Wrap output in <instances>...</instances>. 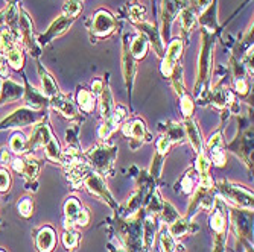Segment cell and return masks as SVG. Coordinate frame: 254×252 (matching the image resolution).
<instances>
[{
  "label": "cell",
  "instance_id": "26",
  "mask_svg": "<svg viewBox=\"0 0 254 252\" xmlns=\"http://www.w3.org/2000/svg\"><path fill=\"white\" fill-rule=\"evenodd\" d=\"M135 28H138V31H140L146 37V40L151 43L157 56L163 58V55H165V41H163V38H161V34H160V31L157 29V26L154 25V23L143 21V23H138V25H135Z\"/></svg>",
  "mask_w": 254,
  "mask_h": 252
},
{
  "label": "cell",
  "instance_id": "8",
  "mask_svg": "<svg viewBox=\"0 0 254 252\" xmlns=\"http://www.w3.org/2000/svg\"><path fill=\"white\" fill-rule=\"evenodd\" d=\"M9 164L15 173L21 175L23 179H25V189L28 192L35 193L38 190V176L43 166L40 159L35 155L26 153L21 156H15Z\"/></svg>",
  "mask_w": 254,
  "mask_h": 252
},
{
  "label": "cell",
  "instance_id": "24",
  "mask_svg": "<svg viewBox=\"0 0 254 252\" xmlns=\"http://www.w3.org/2000/svg\"><path fill=\"white\" fill-rule=\"evenodd\" d=\"M122 73L125 79V85L131 98V91L134 85V78H135V59L132 58L129 52V37H124V46H122Z\"/></svg>",
  "mask_w": 254,
  "mask_h": 252
},
{
  "label": "cell",
  "instance_id": "27",
  "mask_svg": "<svg viewBox=\"0 0 254 252\" xmlns=\"http://www.w3.org/2000/svg\"><path fill=\"white\" fill-rule=\"evenodd\" d=\"M168 226V231L171 233V236L178 242L181 239H184L186 236H193L199 231V225L195 223L192 219H188V217H178L175 222H172L171 225H166Z\"/></svg>",
  "mask_w": 254,
  "mask_h": 252
},
{
  "label": "cell",
  "instance_id": "59",
  "mask_svg": "<svg viewBox=\"0 0 254 252\" xmlns=\"http://www.w3.org/2000/svg\"><path fill=\"white\" fill-rule=\"evenodd\" d=\"M0 252H8L6 249H3V248H0Z\"/></svg>",
  "mask_w": 254,
  "mask_h": 252
},
{
  "label": "cell",
  "instance_id": "60",
  "mask_svg": "<svg viewBox=\"0 0 254 252\" xmlns=\"http://www.w3.org/2000/svg\"><path fill=\"white\" fill-rule=\"evenodd\" d=\"M14 2V0H8V3H12Z\"/></svg>",
  "mask_w": 254,
  "mask_h": 252
},
{
  "label": "cell",
  "instance_id": "57",
  "mask_svg": "<svg viewBox=\"0 0 254 252\" xmlns=\"http://www.w3.org/2000/svg\"><path fill=\"white\" fill-rule=\"evenodd\" d=\"M5 58H3V53H2V50H0V61H3Z\"/></svg>",
  "mask_w": 254,
  "mask_h": 252
},
{
  "label": "cell",
  "instance_id": "61",
  "mask_svg": "<svg viewBox=\"0 0 254 252\" xmlns=\"http://www.w3.org/2000/svg\"><path fill=\"white\" fill-rule=\"evenodd\" d=\"M14 2H17V0H14Z\"/></svg>",
  "mask_w": 254,
  "mask_h": 252
},
{
  "label": "cell",
  "instance_id": "50",
  "mask_svg": "<svg viewBox=\"0 0 254 252\" xmlns=\"http://www.w3.org/2000/svg\"><path fill=\"white\" fill-rule=\"evenodd\" d=\"M90 219H91L90 210H88L87 207H84L82 211L79 213L76 222H75V228H76V230H82V228H87L88 223H90Z\"/></svg>",
  "mask_w": 254,
  "mask_h": 252
},
{
  "label": "cell",
  "instance_id": "11",
  "mask_svg": "<svg viewBox=\"0 0 254 252\" xmlns=\"http://www.w3.org/2000/svg\"><path fill=\"white\" fill-rule=\"evenodd\" d=\"M48 117L44 111H35L29 106H21L12 111L8 117L0 120V131H8L14 128H26L31 125H37Z\"/></svg>",
  "mask_w": 254,
  "mask_h": 252
},
{
  "label": "cell",
  "instance_id": "37",
  "mask_svg": "<svg viewBox=\"0 0 254 252\" xmlns=\"http://www.w3.org/2000/svg\"><path fill=\"white\" fill-rule=\"evenodd\" d=\"M158 246L160 252H177V240L168 231V226L161 223L158 228Z\"/></svg>",
  "mask_w": 254,
  "mask_h": 252
},
{
  "label": "cell",
  "instance_id": "49",
  "mask_svg": "<svg viewBox=\"0 0 254 252\" xmlns=\"http://www.w3.org/2000/svg\"><path fill=\"white\" fill-rule=\"evenodd\" d=\"M12 186V176L6 167H0V193H8Z\"/></svg>",
  "mask_w": 254,
  "mask_h": 252
},
{
  "label": "cell",
  "instance_id": "9",
  "mask_svg": "<svg viewBox=\"0 0 254 252\" xmlns=\"http://www.w3.org/2000/svg\"><path fill=\"white\" fill-rule=\"evenodd\" d=\"M0 50H2L3 58L9 67H12L14 70H21L25 65V53L21 49V41L6 28L0 31Z\"/></svg>",
  "mask_w": 254,
  "mask_h": 252
},
{
  "label": "cell",
  "instance_id": "41",
  "mask_svg": "<svg viewBox=\"0 0 254 252\" xmlns=\"http://www.w3.org/2000/svg\"><path fill=\"white\" fill-rule=\"evenodd\" d=\"M198 173L195 172V169H189L186 173H184L180 179V186H181V192L184 195L190 196L195 190V187L198 186Z\"/></svg>",
  "mask_w": 254,
  "mask_h": 252
},
{
  "label": "cell",
  "instance_id": "38",
  "mask_svg": "<svg viewBox=\"0 0 254 252\" xmlns=\"http://www.w3.org/2000/svg\"><path fill=\"white\" fill-rule=\"evenodd\" d=\"M61 242H63V246L67 252H76L79 242H81V234L78 233L76 228H68V230L63 231Z\"/></svg>",
  "mask_w": 254,
  "mask_h": 252
},
{
  "label": "cell",
  "instance_id": "42",
  "mask_svg": "<svg viewBox=\"0 0 254 252\" xmlns=\"http://www.w3.org/2000/svg\"><path fill=\"white\" fill-rule=\"evenodd\" d=\"M157 217H158V220L163 223V225H171L172 222H175L180 217V214H178L177 208L174 207V205L169 201H165L163 210H161V213Z\"/></svg>",
  "mask_w": 254,
  "mask_h": 252
},
{
  "label": "cell",
  "instance_id": "44",
  "mask_svg": "<svg viewBox=\"0 0 254 252\" xmlns=\"http://www.w3.org/2000/svg\"><path fill=\"white\" fill-rule=\"evenodd\" d=\"M169 79H172V87L175 90V93L178 95V98H181L184 93H186V90H184V78H183L181 64H177V67L174 68V72H172Z\"/></svg>",
  "mask_w": 254,
  "mask_h": 252
},
{
  "label": "cell",
  "instance_id": "7",
  "mask_svg": "<svg viewBox=\"0 0 254 252\" xmlns=\"http://www.w3.org/2000/svg\"><path fill=\"white\" fill-rule=\"evenodd\" d=\"M224 149L233 152L250 170H253V128L248 117H242L238 135L230 143L224 145Z\"/></svg>",
  "mask_w": 254,
  "mask_h": 252
},
{
  "label": "cell",
  "instance_id": "33",
  "mask_svg": "<svg viewBox=\"0 0 254 252\" xmlns=\"http://www.w3.org/2000/svg\"><path fill=\"white\" fill-rule=\"evenodd\" d=\"M196 21H198V11L195 8V5H192V2L183 8L180 12V23H181V29L183 34H190L193 31V28L196 26Z\"/></svg>",
  "mask_w": 254,
  "mask_h": 252
},
{
  "label": "cell",
  "instance_id": "47",
  "mask_svg": "<svg viewBox=\"0 0 254 252\" xmlns=\"http://www.w3.org/2000/svg\"><path fill=\"white\" fill-rule=\"evenodd\" d=\"M180 109L183 112V116L184 117H192V114H193V109H195V102L193 99L188 95V93H184L181 98H180Z\"/></svg>",
  "mask_w": 254,
  "mask_h": 252
},
{
  "label": "cell",
  "instance_id": "40",
  "mask_svg": "<svg viewBox=\"0 0 254 252\" xmlns=\"http://www.w3.org/2000/svg\"><path fill=\"white\" fill-rule=\"evenodd\" d=\"M76 103L84 112H91L96 106V96L90 90L81 88L76 95Z\"/></svg>",
  "mask_w": 254,
  "mask_h": 252
},
{
  "label": "cell",
  "instance_id": "53",
  "mask_svg": "<svg viewBox=\"0 0 254 252\" xmlns=\"http://www.w3.org/2000/svg\"><path fill=\"white\" fill-rule=\"evenodd\" d=\"M107 248H108V252H127L119 240H110L107 243Z\"/></svg>",
  "mask_w": 254,
  "mask_h": 252
},
{
  "label": "cell",
  "instance_id": "16",
  "mask_svg": "<svg viewBox=\"0 0 254 252\" xmlns=\"http://www.w3.org/2000/svg\"><path fill=\"white\" fill-rule=\"evenodd\" d=\"M163 6H161V34H163V41L169 38V29L175 18L180 15L181 9L186 8L190 0H161Z\"/></svg>",
  "mask_w": 254,
  "mask_h": 252
},
{
  "label": "cell",
  "instance_id": "6",
  "mask_svg": "<svg viewBox=\"0 0 254 252\" xmlns=\"http://www.w3.org/2000/svg\"><path fill=\"white\" fill-rule=\"evenodd\" d=\"M209 223L213 233V249L212 252H225L227 239H228V208L227 203L218 196L215 201V207L212 210Z\"/></svg>",
  "mask_w": 254,
  "mask_h": 252
},
{
  "label": "cell",
  "instance_id": "10",
  "mask_svg": "<svg viewBox=\"0 0 254 252\" xmlns=\"http://www.w3.org/2000/svg\"><path fill=\"white\" fill-rule=\"evenodd\" d=\"M82 187L91 196H95L99 201H102L104 203H107L114 213H118L119 203L116 202V199L113 198V195H111V192H110V189L107 186V182H105V179H104V176L101 173H98V172H95L93 169H91L85 175V178L82 181Z\"/></svg>",
  "mask_w": 254,
  "mask_h": 252
},
{
  "label": "cell",
  "instance_id": "4",
  "mask_svg": "<svg viewBox=\"0 0 254 252\" xmlns=\"http://www.w3.org/2000/svg\"><path fill=\"white\" fill-rule=\"evenodd\" d=\"M119 149L116 145H108L107 142H101L84 152L88 166L102 176L114 175V164H116Z\"/></svg>",
  "mask_w": 254,
  "mask_h": 252
},
{
  "label": "cell",
  "instance_id": "58",
  "mask_svg": "<svg viewBox=\"0 0 254 252\" xmlns=\"http://www.w3.org/2000/svg\"><path fill=\"white\" fill-rule=\"evenodd\" d=\"M2 82H3V79L0 78V91H2Z\"/></svg>",
  "mask_w": 254,
  "mask_h": 252
},
{
  "label": "cell",
  "instance_id": "46",
  "mask_svg": "<svg viewBox=\"0 0 254 252\" xmlns=\"http://www.w3.org/2000/svg\"><path fill=\"white\" fill-rule=\"evenodd\" d=\"M17 210H18V214L25 219H29L32 217L34 214V199L32 198H23L17 202Z\"/></svg>",
  "mask_w": 254,
  "mask_h": 252
},
{
  "label": "cell",
  "instance_id": "51",
  "mask_svg": "<svg viewBox=\"0 0 254 252\" xmlns=\"http://www.w3.org/2000/svg\"><path fill=\"white\" fill-rule=\"evenodd\" d=\"M235 90H236V93L239 95V96H245V95H248V82H247V79L245 78H236V81H235Z\"/></svg>",
  "mask_w": 254,
  "mask_h": 252
},
{
  "label": "cell",
  "instance_id": "18",
  "mask_svg": "<svg viewBox=\"0 0 254 252\" xmlns=\"http://www.w3.org/2000/svg\"><path fill=\"white\" fill-rule=\"evenodd\" d=\"M183 50H184V43L181 38H175L171 41L168 50L163 55V61H161V73H163L165 78H171L174 68L177 67V64L183 56Z\"/></svg>",
  "mask_w": 254,
  "mask_h": 252
},
{
  "label": "cell",
  "instance_id": "48",
  "mask_svg": "<svg viewBox=\"0 0 254 252\" xmlns=\"http://www.w3.org/2000/svg\"><path fill=\"white\" fill-rule=\"evenodd\" d=\"M210 167H212V163H210L209 156L205 155V152L198 153L196 161H195V166H193L195 172H196L198 175H201V173H207V172H210Z\"/></svg>",
  "mask_w": 254,
  "mask_h": 252
},
{
  "label": "cell",
  "instance_id": "21",
  "mask_svg": "<svg viewBox=\"0 0 254 252\" xmlns=\"http://www.w3.org/2000/svg\"><path fill=\"white\" fill-rule=\"evenodd\" d=\"M127 116H128V111H127L125 106H122V105L114 106V111L111 112V116L104 120V123L101 125V128L98 131L99 139L102 142H107L110 137L114 134V131L119 128V125H122V122L127 119Z\"/></svg>",
  "mask_w": 254,
  "mask_h": 252
},
{
  "label": "cell",
  "instance_id": "31",
  "mask_svg": "<svg viewBox=\"0 0 254 252\" xmlns=\"http://www.w3.org/2000/svg\"><path fill=\"white\" fill-rule=\"evenodd\" d=\"M23 93H25V87H21L11 79H5L2 82V91H0V105L11 103L23 98Z\"/></svg>",
  "mask_w": 254,
  "mask_h": 252
},
{
  "label": "cell",
  "instance_id": "22",
  "mask_svg": "<svg viewBox=\"0 0 254 252\" xmlns=\"http://www.w3.org/2000/svg\"><path fill=\"white\" fill-rule=\"evenodd\" d=\"M224 139H222V132L216 131L215 134H212V137L207 142V156H209L212 166L215 164L216 167H224L225 161H227V155L224 151Z\"/></svg>",
  "mask_w": 254,
  "mask_h": 252
},
{
  "label": "cell",
  "instance_id": "30",
  "mask_svg": "<svg viewBox=\"0 0 254 252\" xmlns=\"http://www.w3.org/2000/svg\"><path fill=\"white\" fill-rule=\"evenodd\" d=\"M160 220L157 216L146 214L143 219V246L146 252H152V248L155 245V239L158 234Z\"/></svg>",
  "mask_w": 254,
  "mask_h": 252
},
{
  "label": "cell",
  "instance_id": "12",
  "mask_svg": "<svg viewBox=\"0 0 254 252\" xmlns=\"http://www.w3.org/2000/svg\"><path fill=\"white\" fill-rule=\"evenodd\" d=\"M218 198L216 189L213 187H205L198 184L190 195V202L188 207V213L184 217L193 219V216L198 213V210H205V211H212L215 207V201Z\"/></svg>",
  "mask_w": 254,
  "mask_h": 252
},
{
  "label": "cell",
  "instance_id": "15",
  "mask_svg": "<svg viewBox=\"0 0 254 252\" xmlns=\"http://www.w3.org/2000/svg\"><path fill=\"white\" fill-rule=\"evenodd\" d=\"M122 132L129 140L131 151H137L142 148L145 143L151 142V135L148 132L146 123L142 119H132L122 125Z\"/></svg>",
  "mask_w": 254,
  "mask_h": 252
},
{
  "label": "cell",
  "instance_id": "2",
  "mask_svg": "<svg viewBox=\"0 0 254 252\" xmlns=\"http://www.w3.org/2000/svg\"><path fill=\"white\" fill-rule=\"evenodd\" d=\"M213 32L202 31L201 32V48H199V58H198V67H196V84H195V95L198 96V101H202L207 95L205 85L209 82L212 64H213Z\"/></svg>",
  "mask_w": 254,
  "mask_h": 252
},
{
  "label": "cell",
  "instance_id": "5",
  "mask_svg": "<svg viewBox=\"0 0 254 252\" xmlns=\"http://www.w3.org/2000/svg\"><path fill=\"white\" fill-rule=\"evenodd\" d=\"M215 189L218 196L230 207H236L242 210H253L254 195L251 190L245 189L241 184L232 182L228 179H219L215 182Z\"/></svg>",
  "mask_w": 254,
  "mask_h": 252
},
{
  "label": "cell",
  "instance_id": "39",
  "mask_svg": "<svg viewBox=\"0 0 254 252\" xmlns=\"http://www.w3.org/2000/svg\"><path fill=\"white\" fill-rule=\"evenodd\" d=\"M9 149H11V152H14L17 156L31 153V152H29V146H28V139H26V135L23 134V132H14L12 137H11V140H9Z\"/></svg>",
  "mask_w": 254,
  "mask_h": 252
},
{
  "label": "cell",
  "instance_id": "14",
  "mask_svg": "<svg viewBox=\"0 0 254 252\" xmlns=\"http://www.w3.org/2000/svg\"><path fill=\"white\" fill-rule=\"evenodd\" d=\"M18 32H20V40L23 44H25L28 52L34 58H38L41 55V48L37 43V38L34 34V23H32L29 14L21 6H18Z\"/></svg>",
  "mask_w": 254,
  "mask_h": 252
},
{
  "label": "cell",
  "instance_id": "25",
  "mask_svg": "<svg viewBox=\"0 0 254 252\" xmlns=\"http://www.w3.org/2000/svg\"><path fill=\"white\" fill-rule=\"evenodd\" d=\"M23 82H25V93H23V99H25V102H26V106H29L35 111H44L51 106L49 99L41 93V90L32 87L28 82L26 76H25V79H23Z\"/></svg>",
  "mask_w": 254,
  "mask_h": 252
},
{
  "label": "cell",
  "instance_id": "20",
  "mask_svg": "<svg viewBox=\"0 0 254 252\" xmlns=\"http://www.w3.org/2000/svg\"><path fill=\"white\" fill-rule=\"evenodd\" d=\"M34 242L37 252H54L58 243L55 228L51 225H43L34 233Z\"/></svg>",
  "mask_w": 254,
  "mask_h": 252
},
{
  "label": "cell",
  "instance_id": "32",
  "mask_svg": "<svg viewBox=\"0 0 254 252\" xmlns=\"http://www.w3.org/2000/svg\"><path fill=\"white\" fill-rule=\"evenodd\" d=\"M38 75H40V79H41V93L46 98H48L49 101L61 93L58 85H57V82H55V79L52 78V75L48 70H46V68L40 62H38Z\"/></svg>",
  "mask_w": 254,
  "mask_h": 252
},
{
  "label": "cell",
  "instance_id": "54",
  "mask_svg": "<svg viewBox=\"0 0 254 252\" xmlns=\"http://www.w3.org/2000/svg\"><path fill=\"white\" fill-rule=\"evenodd\" d=\"M210 5H212V0H196V3H195V8H196V11L198 12H205L207 9L210 8Z\"/></svg>",
  "mask_w": 254,
  "mask_h": 252
},
{
  "label": "cell",
  "instance_id": "34",
  "mask_svg": "<svg viewBox=\"0 0 254 252\" xmlns=\"http://www.w3.org/2000/svg\"><path fill=\"white\" fill-rule=\"evenodd\" d=\"M114 106H116V105H114V99H113V95H111L110 85L105 81L104 90H102V93L99 95V112H101V117L104 120L111 116V112L114 111Z\"/></svg>",
  "mask_w": 254,
  "mask_h": 252
},
{
  "label": "cell",
  "instance_id": "19",
  "mask_svg": "<svg viewBox=\"0 0 254 252\" xmlns=\"http://www.w3.org/2000/svg\"><path fill=\"white\" fill-rule=\"evenodd\" d=\"M73 18H68V17H64L63 14L55 18L52 23H51V26L48 28V31H46L44 34L38 35L37 37V43L40 44V48L41 46H46V44H49L51 41H54L55 38L61 37L64 32H67L68 29L72 28L73 25Z\"/></svg>",
  "mask_w": 254,
  "mask_h": 252
},
{
  "label": "cell",
  "instance_id": "28",
  "mask_svg": "<svg viewBox=\"0 0 254 252\" xmlns=\"http://www.w3.org/2000/svg\"><path fill=\"white\" fill-rule=\"evenodd\" d=\"M183 128H184V134H186V139L189 140L190 146L193 148V151L196 153L204 152V140H202V134L199 131L198 123L195 122V119L188 117L183 122Z\"/></svg>",
  "mask_w": 254,
  "mask_h": 252
},
{
  "label": "cell",
  "instance_id": "45",
  "mask_svg": "<svg viewBox=\"0 0 254 252\" xmlns=\"http://www.w3.org/2000/svg\"><path fill=\"white\" fill-rule=\"evenodd\" d=\"M128 18L131 23H134V25L146 21V8L143 5H138V3L131 5L128 9Z\"/></svg>",
  "mask_w": 254,
  "mask_h": 252
},
{
  "label": "cell",
  "instance_id": "29",
  "mask_svg": "<svg viewBox=\"0 0 254 252\" xmlns=\"http://www.w3.org/2000/svg\"><path fill=\"white\" fill-rule=\"evenodd\" d=\"M84 205L76 196H68L64 202V230L68 228H75V222L82 211Z\"/></svg>",
  "mask_w": 254,
  "mask_h": 252
},
{
  "label": "cell",
  "instance_id": "56",
  "mask_svg": "<svg viewBox=\"0 0 254 252\" xmlns=\"http://www.w3.org/2000/svg\"><path fill=\"white\" fill-rule=\"evenodd\" d=\"M6 9H8V6H6V8H3L2 11H0V31H2V28L5 26V17H6Z\"/></svg>",
  "mask_w": 254,
  "mask_h": 252
},
{
  "label": "cell",
  "instance_id": "35",
  "mask_svg": "<svg viewBox=\"0 0 254 252\" xmlns=\"http://www.w3.org/2000/svg\"><path fill=\"white\" fill-rule=\"evenodd\" d=\"M163 135H166L171 140V143L175 145H181L184 140H186V134H184V128L181 123L178 122H166V126L163 128Z\"/></svg>",
  "mask_w": 254,
  "mask_h": 252
},
{
  "label": "cell",
  "instance_id": "23",
  "mask_svg": "<svg viewBox=\"0 0 254 252\" xmlns=\"http://www.w3.org/2000/svg\"><path fill=\"white\" fill-rule=\"evenodd\" d=\"M52 139H54V134L49 126V117H46L44 120L37 123L31 132V137L28 139L29 152L37 151L38 148H44Z\"/></svg>",
  "mask_w": 254,
  "mask_h": 252
},
{
  "label": "cell",
  "instance_id": "55",
  "mask_svg": "<svg viewBox=\"0 0 254 252\" xmlns=\"http://www.w3.org/2000/svg\"><path fill=\"white\" fill-rule=\"evenodd\" d=\"M9 161H11L9 152L3 148L2 151H0V163H2L3 166H6V164H9Z\"/></svg>",
  "mask_w": 254,
  "mask_h": 252
},
{
  "label": "cell",
  "instance_id": "36",
  "mask_svg": "<svg viewBox=\"0 0 254 252\" xmlns=\"http://www.w3.org/2000/svg\"><path fill=\"white\" fill-rule=\"evenodd\" d=\"M129 52L135 61L145 59V56L148 53V40L143 34H138L132 38V41L129 44Z\"/></svg>",
  "mask_w": 254,
  "mask_h": 252
},
{
  "label": "cell",
  "instance_id": "17",
  "mask_svg": "<svg viewBox=\"0 0 254 252\" xmlns=\"http://www.w3.org/2000/svg\"><path fill=\"white\" fill-rule=\"evenodd\" d=\"M49 102H51V106L57 112H60L63 117H65L67 120H72V122H76V123L84 122V117L81 116V112L78 111V108L72 102L70 96L60 93L55 98H52Z\"/></svg>",
  "mask_w": 254,
  "mask_h": 252
},
{
  "label": "cell",
  "instance_id": "1",
  "mask_svg": "<svg viewBox=\"0 0 254 252\" xmlns=\"http://www.w3.org/2000/svg\"><path fill=\"white\" fill-rule=\"evenodd\" d=\"M146 216L145 208L135 211L128 217L114 214L107 222L111 223L118 234V240L127 252H146L143 246V219Z\"/></svg>",
  "mask_w": 254,
  "mask_h": 252
},
{
  "label": "cell",
  "instance_id": "3",
  "mask_svg": "<svg viewBox=\"0 0 254 252\" xmlns=\"http://www.w3.org/2000/svg\"><path fill=\"white\" fill-rule=\"evenodd\" d=\"M228 208V220L232 222L236 248L241 252H253V210H242L236 207Z\"/></svg>",
  "mask_w": 254,
  "mask_h": 252
},
{
  "label": "cell",
  "instance_id": "13",
  "mask_svg": "<svg viewBox=\"0 0 254 252\" xmlns=\"http://www.w3.org/2000/svg\"><path fill=\"white\" fill-rule=\"evenodd\" d=\"M116 31H118V20L110 11L98 9L93 14V17H91V23H90V28H88L91 40L108 38Z\"/></svg>",
  "mask_w": 254,
  "mask_h": 252
},
{
  "label": "cell",
  "instance_id": "52",
  "mask_svg": "<svg viewBox=\"0 0 254 252\" xmlns=\"http://www.w3.org/2000/svg\"><path fill=\"white\" fill-rule=\"evenodd\" d=\"M104 85H105V79H95L91 82V93H93L96 98H99V95L104 90Z\"/></svg>",
  "mask_w": 254,
  "mask_h": 252
},
{
  "label": "cell",
  "instance_id": "43",
  "mask_svg": "<svg viewBox=\"0 0 254 252\" xmlns=\"http://www.w3.org/2000/svg\"><path fill=\"white\" fill-rule=\"evenodd\" d=\"M84 0H65L63 6V15L76 20V17L82 12Z\"/></svg>",
  "mask_w": 254,
  "mask_h": 252
}]
</instances>
